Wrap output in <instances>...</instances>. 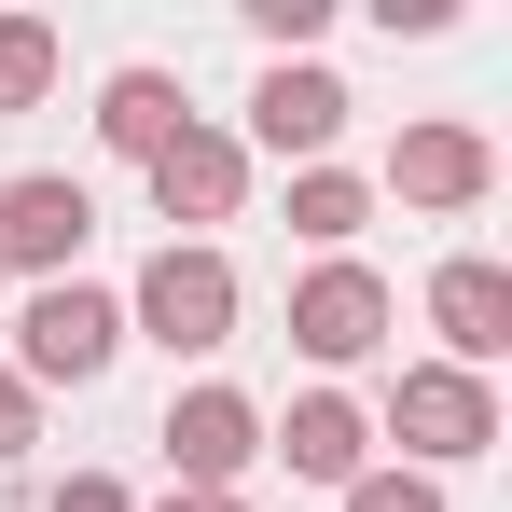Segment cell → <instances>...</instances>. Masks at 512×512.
Here are the masks:
<instances>
[{"instance_id":"cell-1","label":"cell","mask_w":512,"mask_h":512,"mask_svg":"<svg viewBox=\"0 0 512 512\" xmlns=\"http://www.w3.org/2000/svg\"><path fill=\"white\" fill-rule=\"evenodd\" d=\"M388 443H402V471H471L485 443H499V374H457V360H402L388 374Z\"/></svg>"},{"instance_id":"cell-2","label":"cell","mask_w":512,"mask_h":512,"mask_svg":"<svg viewBox=\"0 0 512 512\" xmlns=\"http://www.w3.org/2000/svg\"><path fill=\"white\" fill-rule=\"evenodd\" d=\"M125 333H153L167 360H222V346H236V263L167 236V250L139 263V291H125Z\"/></svg>"},{"instance_id":"cell-3","label":"cell","mask_w":512,"mask_h":512,"mask_svg":"<svg viewBox=\"0 0 512 512\" xmlns=\"http://www.w3.org/2000/svg\"><path fill=\"white\" fill-rule=\"evenodd\" d=\"M111 360H125V291H97V277H42L28 319H14V374H28V388H97Z\"/></svg>"},{"instance_id":"cell-4","label":"cell","mask_w":512,"mask_h":512,"mask_svg":"<svg viewBox=\"0 0 512 512\" xmlns=\"http://www.w3.org/2000/svg\"><path fill=\"white\" fill-rule=\"evenodd\" d=\"M153 443H167V471L194 485V499H250V471H263V402L208 374V388H180V402H167Z\"/></svg>"},{"instance_id":"cell-5","label":"cell","mask_w":512,"mask_h":512,"mask_svg":"<svg viewBox=\"0 0 512 512\" xmlns=\"http://www.w3.org/2000/svg\"><path fill=\"white\" fill-rule=\"evenodd\" d=\"M388 319H402V305H388V277H374L360 250H333V263L291 277V346H305L319 374H360V360L388 346Z\"/></svg>"},{"instance_id":"cell-6","label":"cell","mask_w":512,"mask_h":512,"mask_svg":"<svg viewBox=\"0 0 512 512\" xmlns=\"http://www.w3.org/2000/svg\"><path fill=\"white\" fill-rule=\"evenodd\" d=\"M84 236H97V194L70 167H14L0 180V277H84Z\"/></svg>"},{"instance_id":"cell-7","label":"cell","mask_w":512,"mask_h":512,"mask_svg":"<svg viewBox=\"0 0 512 512\" xmlns=\"http://www.w3.org/2000/svg\"><path fill=\"white\" fill-rule=\"evenodd\" d=\"M346 111H360V97H346L319 56H263V84H250V139H236V153H277V167H333Z\"/></svg>"},{"instance_id":"cell-8","label":"cell","mask_w":512,"mask_h":512,"mask_svg":"<svg viewBox=\"0 0 512 512\" xmlns=\"http://www.w3.org/2000/svg\"><path fill=\"white\" fill-rule=\"evenodd\" d=\"M139 180H153V208H167L194 250H208V222H236V208H250V153H236V125H208V111H194Z\"/></svg>"},{"instance_id":"cell-9","label":"cell","mask_w":512,"mask_h":512,"mask_svg":"<svg viewBox=\"0 0 512 512\" xmlns=\"http://www.w3.org/2000/svg\"><path fill=\"white\" fill-rule=\"evenodd\" d=\"M388 194L429 208V222H457V208H485V194H499V139H485V125H457V111H429V125H402V153H388Z\"/></svg>"},{"instance_id":"cell-10","label":"cell","mask_w":512,"mask_h":512,"mask_svg":"<svg viewBox=\"0 0 512 512\" xmlns=\"http://www.w3.org/2000/svg\"><path fill=\"white\" fill-rule=\"evenodd\" d=\"M263 457H277L291 485H333V499H346V485L374 471V416H360L346 388H305L291 416H263Z\"/></svg>"},{"instance_id":"cell-11","label":"cell","mask_w":512,"mask_h":512,"mask_svg":"<svg viewBox=\"0 0 512 512\" xmlns=\"http://www.w3.org/2000/svg\"><path fill=\"white\" fill-rule=\"evenodd\" d=\"M429 333H443V360H457V374H499V346H512V277H499L485 250L429 263Z\"/></svg>"},{"instance_id":"cell-12","label":"cell","mask_w":512,"mask_h":512,"mask_svg":"<svg viewBox=\"0 0 512 512\" xmlns=\"http://www.w3.org/2000/svg\"><path fill=\"white\" fill-rule=\"evenodd\" d=\"M180 125H194V97H180V70H153V56L97 84V153H125V167H153Z\"/></svg>"},{"instance_id":"cell-13","label":"cell","mask_w":512,"mask_h":512,"mask_svg":"<svg viewBox=\"0 0 512 512\" xmlns=\"http://www.w3.org/2000/svg\"><path fill=\"white\" fill-rule=\"evenodd\" d=\"M360 222H374V180H360V167H291V236H305L319 263H333Z\"/></svg>"},{"instance_id":"cell-14","label":"cell","mask_w":512,"mask_h":512,"mask_svg":"<svg viewBox=\"0 0 512 512\" xmlns=\"http://www.w3.org/2000/svg\"><path fill=\"white\" fill-rule=\"evenodd\" d=\"M56 70H70V42H56L42 14H0V111H42Z\"/></svg>"},{"instance_id":"cell-15","label":"cell","mask_w":512,"mask_h":512,"mask_svg":"<svg viewBox=\"0 0 512 512\" xmlns=\"http://www.w3.org/2000/svg\"><path fill=\"white\" fill-rule=\"evenodd\" d=\"M346 512H443V485H429V471H402V457H388V471H360V485H346Z\"/></svg>"},{"instance_id":"cell-16","label":"cell","mask_w":512,"mask_h":512,"mask_svg":"<svg viewBox=\"0 0 512 512\" xmlns=\"http://www.w3.org/2000/svg\"><path fill=\"white\" fill-rule=\"evenodd\" d=\"M250 28H263V42H277V56H305V42L333 28V0H250Z\"/></svg>"},{"instance_id":"cell-17","label":"cell","mask_w":512,"mask_h":512,"mask_svg":"<svg viewBox=\"0 0 512 512\" xmlns=\"http://www.w3.org/2000/svg\"><path fill=\"white\" fill-rule=\"evenodd\" d=\"M28 443H42V388H28V374H14V360H0V471H14V457H28Z\"/></svg>"},{"instance_id":"cell-18","label":"cell","mask_w":512,"mask_h":512,"mask_svg":"<svg viewBox=\"0 0 512 512\" xmlns=\"http://www.w3.org/2000/svg\"><path fill=\"white\" fill-rule=\"evenodd\" d=\"M42 512H139V499H125L111 471H70V485H56V499H42Z\"/></svg>"},{"instance_id":"cell-19","label":"cell","mask_w":512,"mask_h":512,"mask_svg":"<svg viewBox=\"0 0 512 512\" xmlns=\"http://www.w3.org/2000/svg\"><path fill=\"white\" fill-rule=\"evenodd\" d=\"M153 512H250V499H194V485H167V499H153Z\"/></svg>"}]
</instances>
